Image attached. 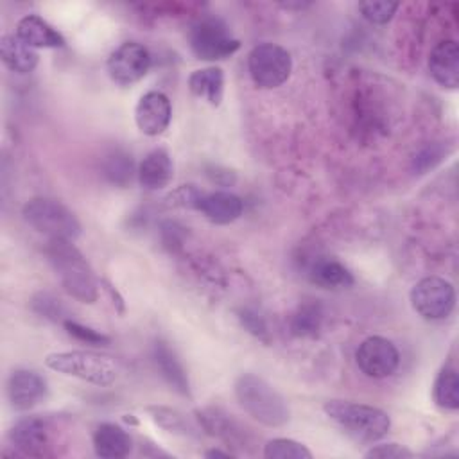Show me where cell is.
<instances>
[{"mask_svg":"<svg viewBox=\"0 0 459 459\" xmlns=\"http://www.w3.org/2000/svg\"><path fill=\"white\" fill-rule=\"evenodd\" d=\"M45 253L63 289L81 303H95L99 298L97 278L72 240H48Z\"/></svg>","mask_w":459,"mask_h":459,"instance_id":"cell-1","label":"cell"},{"mask_svg":"<svg viewBox=\"0 0 459 459\" xmlns=\"http://www.w3.org/2000/svg\"><path fill=\"white\" fill-rule=\"evenodd\" d=\"M235 396L240 407L265 427H283L290 418L287 400L262 377L242 373L235 380Z\"/></svg>","mask_w":459,"mask_h":459,"instance_id":"cell-2","label":"cell"},{"mask_svg":"<svg viewBox=\"0 0 459 459\" xmlns=\"http://www.w3.org/2000/svg\"><path fill=\"white\" fill-rule=\"evenodd\" d=\"M323 411L333 423H337L348 436L357 441L375 443L382 439L391 429L389 414L368 403L328 400L323 403Z\"/></svg>","mask_w":459,"mask_h":459,"instance_id":"cell-3","label":"cell"},{"mask_svg":"<svg viewBox=\"0 0 459 459\" xmlns=\"http://www.w3.org/2000/svg\"><path fill=\"white\" fill-rule=\"evenodd\" d=\"M25 222L50 240H75L81 235V222L70 208L52 197H32L23 208Z\"/></svg>","mask_w":459,"mask_h":459,"instance_id":"cell-4","label":"cell"},{"mask_svg":"<svg viewBox=\"0 0 459 459\" xmlns=\"http://www.w3.org/2000/svg\"><path fill=\"white\" fill-rule=\"evenodd\" d=\"M45 366L52 371L75 377L95 385H111L118 377L117 364L109 357L82 350L48 353L45 357Z\"/></svg>","mask_w":459,"mask_h":459,"instance_id":"cell-5","label":"cell"},{"mask_svg":"<svg viewBox=\"0 0 459 459\" xmlns=\"http://www.w3.org/2000/svg\"><path fill=\"white\" fill-rule=\"evenodd\" d=\"M247 70L255 86L273 90L281 86L292 72V57L276 43H260L247 56Z\"/></svg>","mask_w":459,"mask_h":459,"instance_id":"cell-6","label":"cell"},{"mask_svg":"<svg viewBox=\"0 0 459 459\" xmlns=\"http://www.w3.org/2000/svg\"><path fill=\"white\" fill-rule=\"evenodd\" d=\"M190 48L197 59H226L240 48V41L231 36L228 25L215 16L199 20L190 29Z\"/></svg>","mask_w":459,"mask_h":459,"instance_id":"cell-7","label":"cell"},{"mask_svg":"<svg viewBox=\"0 0 459 459\" xmlns=\"http://www.w3.org/2000/svg\"><path fill=\"white\" fill-rule=\"evenodd\" d=\"M409 299L418 316L427 321H439L452 314L455 307V290L445 278L425 276L412 285Z\"/></svg>","mask_w":459,"mask_h":459,"instance_id":"cell-8","label":"cell"},{"mask_svg":"<svg viewBox=\"0 0 459 459\" xmlns=\"http://www.w3.org/2000/svg\"><path fill=\"white\" fill-rule=\"evenodd\" d=\"M106 66L113 82L131 86L147 75L151 68V54L138 41H124L109 54Z\"/></svg>","mask_w":459,"mask_h":459,"instance_id":"cell-9","label":"cell"},{"mask_svg":"<svg viewBox=\"0 0 459 459\" xmlns=\"http://www.w3.org/2000/svg\"><path fill=\"white\" fill-rule=\"evenodd\" d=\"M355 362L366 377L387 378L396 371L400 364V353L393 341L382 335H371L359 344L355 351Z\"/></svg>","mask_w":459,"mask_h":459,"instance_id":"cell-10","label":"cell"},{"mask_svg":"<svg viewBox=\"0 0 459 459\" xmlns=\"http://www.w3.org/2000/svg\"><path fill=\"white\" fill-rule=\"evenodd\" d=\"M172 118V106L165 93L147 91L140 97L134 108L136 127L147 136L161 134Z\"/></svg>","mask_w":459,"mask_h":459,"instance_id":"cell-11","label":"cell"},{"mask_svg":"<svg viewBox=\"0 0 459 459\" xmlns=\"http://www.w3.org/2000/svg\"><path fill=\"white\" fill-rule=\"evenodd\" d=\"M47 396V382L32 369H14L7 378V398L14 411H29Z\"/></svg>","mask_w":459,"mask_h":459,"instance_id":"cell-12","label":"cell"},{"mask_svg":"<svg viewBox=\"0 0 459 459\" xmlns=\"http://www.w3.org/2000/svg\"><path fill=\"white\" fill-rule=\"evenodd\" d=\"M9 441L18 452L25 455H45L50 446L47 421L38 416L20 418L9 430Z\"/></svg>","mask_w":459,"mask_h":459,"instance_id":"cell-13","label":"cell"},{"mask_svg":"<svg viewBox=\"0 0 459 459\" xmlns=\"http://www.w3.org/2000/svg\"><path fill=\"white\" fill-rule=\"evenodd\" d=\"M429 72L445 88L459 86V45L455 39H443L429 54Z\"/></svg>","mask_w":459,"mask_h":459,"instance_id":"cell-14","label":"cell"},{"mask_svg":"<svg viewBox=\"0 0 459 459\" xmlns=\"http://www.w3.org/2000/svg\"><path fill=\"white\" fill-rule=\"evenodd\" d=\"M197 210L213 224H230L242 215L244 203L238 195L219 190L203 194L197 203Z\"/></svg>","mask_w":459,"mask_h":459,"instance_id":"cell-15","label":"cell"},{"mask_svg":"<svg viewBox=\"0 0 459 459\" xmlns=\"http://www.w3.org/2000/svg\"><path fill=\"white\" fill-rule=\"evenodd\" d=\"M152 360L160 371V375L163 377V380L181 396L190 398V382H188V375L181 364V360L178 359V355L174 353V350L163 342L158 341L152 346Z\"/></svg>","mask_w":459,"mask_h":459,"instance_id":"cell-16","label":"cell"},{"mask_svg":"<svg viewBox=\"0 0 459 459\" xmlns=\"http://www.w3.org/2000/svg\"><path fill=\"white\" fill-rule=\"evenodd\" d=\"M138 181L145 190H160L172 181L174 165L165 149L151 151L138 165Z\"/></svg>","mask_w":459,"mask_h":459,"instance_id":"cell-17","label":"cell"},{"mask_svg":"<svg viewBox=\"0 0 459 459\" xmlns=\"http://www.w3.org/2000/svg\"><path fill=\"white\" fill-rule=\"evenodd\" d=\"M199 425L204 429L206 434L221 437L226 443L231 445H242L246 443V432L244 429L231 418V414H226L224 411L217 407H206L195 411Z\"/></svg>","mask_w":459,"mask_h":459,"instance_id":"cell-18","label":"cell"},{"mask_svg":"<svg viewBox=\"0 0 459 459\" xmlns=\"http://www.w3.org/2000/svg\"><path fill=\"white\" fill-rule=\"evenodd\" d=\"M32 48H57L65 45V38L41 16L27 14L16 23V32Z\"/></svg>","mask_w":459,"mask_h":459,"instance_id":"cell-19","label":"cell"},{"mask_svg":"<svg viewBox=\"0 0 459 459\" xmlns=\"http://www.w3.org/2000/svg\"><path fill=\"white\" fill-rule=\"evenodd\" d=\"M95 454L102 459H122L133 448L131 436L115 423H100L93 432Z\"/></svg>","mask_w":459,"mask_h":459,"instance_id":"cell-20","label":"cell"},{"mask_svg":"<svg viewBox=\"0 0 459 459\" xmlns=\"http://www.w3.org/2000/svg\"><path fill=\"white\" fill-rule=\"evenodd\" d=\"M0 57L4 65L16 74H29L38 65V52L16 34H5L0 39Z\"/></svg>","mask_w":459,"mask_h":459,"instance_id":"cell-21","label":"cell"},{"mask_svg":"<svg viewBox=\"0 0 459 459\" xmlns=\"http://www.w3.org/2000/svg\"><path fill=\"white\" fill-rule=\"evenodd\" d=\"M188 88L195 97L219 106L224 95V74L219 66L194 70L188 77Z\"/></svg>","mask_w":459,"mask_h":459,"instance_id":"cell-22","label":"cell"},{"mask_svg":"<svg viewBox=\"0 0 459 459\" xmlns=\"http://www.w3.org/2000/svg\"><path fill=\"white\" fill-rule=\"evenodd\" d=\"M310 281L321 289H348L353 285V274L341 262L321 258L310 267Z\"/></svg>","mask_w":459,"mask_h":459,"instance_id":"cell-23","label":"cell"},{"mask_svg":"<svg viewBox=\"0 0 459 459\" xmlns=\"http://www.w3.org/2000/svg\"><path fill=\"white\" fill-rule=\"evenodd\" d=\"M434 402L446 411L459 409V377L455 368L443 366L434 382Z\"/></svg>","mask_w":459,"mask_h":459,"instance_id":"cell-24","label":"cell"},{"mask_svg":"<svg viewBox=\"0 0 459 459\" xmlns=\"http://www.w3.org/2000/svg\"><path fill=\"white\" fill-rule=\"evenodd\" d=\"M323 308L316 301H308L298 307L290 317V332L296 337H316L321 330Z\"/></svg>","mask_w":459,"mask_h":459,"instance_id":"cell-25","label":"cell"},{"mask_svg":"<svg viewBox=\"0 0 459 459\" xmlns=\"http://www.w3.org/2000/svg\"><path fill=\"white\" fill-rule=\"evenodd\" d=\"M264 457L267 459H312V452L289 437H274L265 443Z\"/></svg>","mask_w":459,"mask_h":459,"instance_id":"cell-26","label":"cell"},{"mask_svg":"<svg viewBox=\"0 0 459 459\" xmlns=\"http://www.w3.org/2000/svg\"><path fill=\"white\" fill-rule=\"evenodd\" d=\"M104 176L117 186H126L133 178V160L122 151L111 152L104 161Z\"/></svg>","mask_w":459,"mask_h":459,"instance_id":"cell-27","label":"cell"},{"mask_svg":"<svg viewBox=\"0 0 459 459\" xmlns=\"http://www.w3.org/2000/svg\"><path fill=\"white\" fill-rule=\"evenodd\" d=\"M400 4L398 2H385V0H368V2H359V11L360 14L375 25H385L387 22L393 20V16L396 14Z\"/></svg>","mask_w":459,"mask_h":459,"instance_id":"cell-28","label":"cell"},{"mask_svg":"<svg viewBox=\"0 0 459 459\" xmlns=\"http://www.w3.org/2000/svg\"><path fill=\"white\" fill-rule=\"evenodd\" d=\"M152 416V420L163 427L169 432H176V434H188L190 432V425L186 421V418L178 412L176 409H169V407H149L147 409Z\"/></svg>","mask_w":459,"mask_h":459,"instance_id":"cell-29","label":"cell"},{"mask_svg":"<svg viewBox=\"0 0 459 459\" xmlns=\"http://www.w3.org/2000/svg\"><path fill=\"white\" fill-rule=\"evenodd\" d=\"M237 314H238L240 325H242L253 337H256L258 341H262V342H265V344L271 342L269 326H267L265 319H264L256 310H253V308H249V307H244V308H240Z\"/></svg>","mask_w":459,"mask_h":459,"instance_id":"cell-30","label":"cell"},{"mask_svg":"<svg viewBox=\"0 0 459 459\" xmlns=\"http://www.w3.org/2000/svg\"><path fill=\"white\" fill-rule=\"evenodd\" d=\"M63 325H65L66 332H68L72 337H75L77 341L86 342V344H90V346H108L109 341H111L106 333H102V332H99V330H93V328H90V326H84V325H81V323H77V321H74V319H65Z\"/></svg>","mask_w":459,"mask_h":459,"instance_id":"cell-31","label":"cell"},{"mask_svg":"<svg viewBox=\"0 0 459 459\" xmlns=\"http://www.w3.org/2000/svg\"><path fill=\"white\" fill-rule=\"evenodd\" d=\"M446 156V149L441 143H430L423 147L412 158V170L416 174H425L429 169H434Z\"/></svg>","mask_w":459,"mask_h":459,"instance_id":"cell-32","label":"cell"},{"mask_svg":"<svg viewBox=\"0 0 459 459\" xmlns=\"http://www.w3.org/2000/svg\"><path fill=\"white\" fill-rule=\"evenodd\" d=\"M32 310L36 314H39L41 317L57 321L63 316V307L59 303V299H56L54 296L47 294V292H39L38 296L32 298Z\"/></svg>","mask_w":459,"mask_h":459,"instance_id":"cell-33","label":"cell"},{"mask_svg":"<svg viewBox=\"0 0 459 459\" xmlns=\"http://www.w3.org/2000/svg\"><path fill=\"white\" fill-rule=\"evenodd\" d=\"M203 192L197 190L194 185H181L179 188H176L174 192H170L167 195V201L170 206H181V208H195L197 210V203L201 199Z\"/></svg>","mask_w":459,"mask_h":459,"instance_id":"cell-34","label":"cell"},{"mask_svg":"<svg viewBox=\"0 0 459 459\" xmlns=\"http://www.w3.org/2000/svg\"><path fill=\"white\" fill-rule=\"evenodd\" d=\"M414 454L398 445V443H384V445H377V446H371L364 457H378V459H407V457H412Z\"/></svg>","mask_w":459,"mask_h":459,"instance_id":"cell-35","label":"cell"},{"mask_svg":"<svg viewBox=\"0 0 459 459\" xmlns=\"http://www.w3.org/2000/svg\"><path fill=\"white\" fill-rule=\"evenodd\" d=\"M204 455L206 457H231L230 452H222V450H215V448L213 450H206Z\"/></svg>","mask_w":459,"mask_h":459,"instance_id":"cell-36","label":"cell"}]
</instances>
